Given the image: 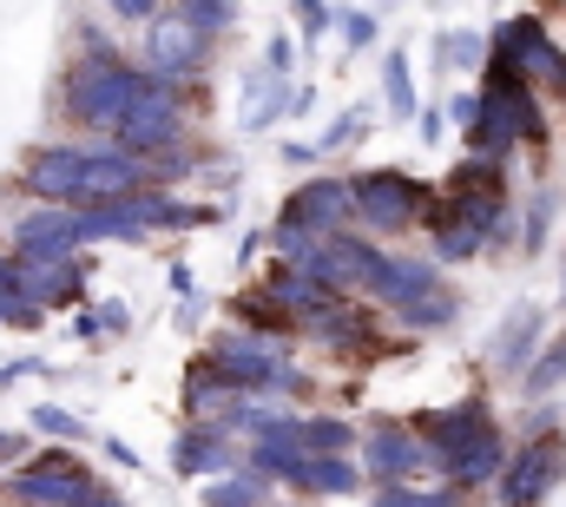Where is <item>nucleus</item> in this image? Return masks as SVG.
Instances as JSON below:
<instances>
[{"instance_id":"nucleus-45","label":"nucleus","mask_w":566,"mask_h":507,"mask_svg":"<svg viewBox=\"0 0 566 507\" xmlns=\"http://www.w3.org/2000/svg\"><path fill=\"white\" fill-rule=\"evenodd\" d=\"M283 165H290V172L316 165V145H310V138H283Z\"/></svg>"},{"instance_id":"nucleus-44","label":"nucleus","mask_w":566,"mask_h":507,"mask_svg":"<svg viewBox=\"0 0 566 507\" xmlns=\"http://www.w3.org/2000/svg\"><path fill=\"white\" fill-rule=\"evenodd\" d=\"M264 251H271V225H264V231H244V238H238V263H258Z\"/></svg>"},{"instance_id":"nucleus-6","label":"nucleus","mask_w":566,"mask_h":507,"mask_svg":"<svg viewBox=\"0 0 566 507\" xmlns=\"http://www.w3.org/2000/svg\"><path fill=\"white\" fill-rule=\"evenodd\" d=\"M494 53L514 60V73L534 86V93H566V46L547 33V13H507L494 33H488Z\"/></svg>"},{"instance_id":"nucleus-26","label":"nucleus","mask_w":566,"mask_h":507,"mask_svg":"<svg viewBox=\"0 0 566 507\" xmlns=\"http://www.w3.org/2000/svg\"><path fill=\"white\" fill-rule=\"evenodd\" d=\"M296 442H303V455H356L363 428L349 415H303L296 422Z\"/></svg>"},{"instance_id":"nucleus-22","label":"nucleus","mask_w":566,"mask_h":507,"mask_svg":"<svg viewBox=\"0 0 566 507\" xmlns=\"http://www.w3.org/2000/svg\"><path fill=\"white\" fill-rule=\"evenodd\" d=\"M80 297H86L80 257H73V263H20V303H33L40 317L60 310V303H80Z\"/></svg>"},{"instance_id":"nucleus-53","label":"nucleus","mask_w":566,"mask_h":507,"mask_svg":"<svg viewBox=\"0 0 566 507\" xmlns=\"http://www.w3.org/2000/svg\"><path fill=\"white\" fill-rule=\"evenodd\" d=\"M554 7H566V0H554Z\"/></svg>"},{"instance_id":"nucleus-43","label":"nucleus","mask_w":566,"mask_h":507,"mask_svg":"<svg viewBox=\"0 0 566 507\" xmlns=\"http://www.w3.org/2000/svg\"><path fill=\"white\" fill-rule=\"evenodd\" d=\"M119 20H133V27H145V20H158V0H106Z\"/></svg>"},{"instance_id":"nucleus-51","label":"nucleus","mask_w":566,"mask_h":507,"mask_svg":"<svg viewBox=\"0 0 566 507\" xmlns=\"http://www.w3.org/2000/svg\"><path fill=\"white\" fill-rule=\"evenodd\" d=\"M171 290H178V297H198V283H191V270H185V263H171Z\"/></svg>"},{"instance_id":"nucleus-7","label":"nucleus","mask_w":566,"mask_h":507,"mask_svg":"<svg viewBox=\"0 0 566 507\" xmlns=\"http://www.w3.org/2000/svg\"><path fill=\"white\" fill-rule=\"evenodd\" d=\"M205 66H211V40L171 7H158V20H145V60H139V73H151V80H165V86H198L205 80Z\"/></svg>"},{"instance_id":"nucleus-17","label":"nucleus","mask_w":566,"mask_h":507,"mask_svg":"<svg viewBox=\"0 0 566 507\" xmlns=\"http://www.w3.org/2000/svg\"><path fill=\"white\" fill-rule=\"evenodd\" d=\"M178 408H185V422H211V428H231V415L244 408V389L224 376L218 363L191 356V363H185V389H178Z\"/></svg>"},{"instance_id":"nucleus-23","label":"nucleus","mask_w":566,"mask_h":507,"mask_svg":"<svg viewBox=\"0 0 566 507\" xmlns=\"http://www.w3.org/2000/svg\"><path fill=\"white\" fill-rule=\"evenodd\" d=\"M363 488L369 482H363V462L356 455H310L303 462V482H296V495H310V501H349Z\"/></svg>"},{"instance_id":"nucleus-40","label":"nucleus","mask_w":566,"mask_h":507,"mask_svg":"<svg viewBox=\"0 0 566 507\" xmlns=\"http://www.w3.org/2000/svg\"><path fill=\"white\" fill-rule=\"evenodd\" d=\"M27 455H33V442H27L20 428H0V468H20Z\"/></svg>"},{"instance_id":"nucleus-34","label":"nucleus","mask_w":566,"mask_h":507,"mask_svg":"<svg viewBox=\"0 0 566 507\" xmlns=\"http://www.w3.org/2000/svg\"><path fill=\"white\" fill-rule=\"evenodd\" d=\"M178 13H185L205 40H218V33L238 27V0H178Z\"/></svg>"},{"instance_id":"nucleus-36","label":"nucleus","mask_w":566,"mask_h":507,"mask_svg":"<svg viewBox=\"0 0 566 507\" xmlns=\"http://www.w3.org/2000/svg\"><path fill=\"white\" fill-rule=\"evenodd\" d=\"M27 428H33V435H53V442H80V435H86V422H80L73 408H60V402H40V408L27 415Z\"/></svg>"},{"instance_id":"nucleus-31","label":"nucleus","mask_w":566,"mask_h":507,"mask_svg":"<svg viewBox=\"0 0 566 507\" xmlns=\"http://www.w3.org/2000/svg\"><path fill=\"white\" fill-rule=\"evenodd\" d=\"M369 501L376 507H468V495L448 488V482H396V488H369Z\"/></svg>"},{"instance_id":"nucleus-27","label":"nucleus","mask_w":566,"mask_h":507,"mask_svg":"<svg viewBox=\"0 0 566 507\" xmlns=\"http://www.w3.org/2000/svg\"><path fill=\"white\" fill-rule=\"evenodd\" d=\"M454 317H461V290H454V283H441L434 297L409 303V310H396V323H402L409 337H441V330H454Z\"/></svg>"},{"instance_id":"nucleus-28","label":"nucleus","mask_w":566,"mask_h":507,"mask_svg":"<svg viewBox=\"0 0 566 507\" xmlns=\"http://www.w3.org/2000/svg\"><path fill=\"white\" fill-rule=\"evenodd\" d=\"M271 501H277V488L258 482V475H244V468L205 482V495H198V507H271Z\"/></svg>"},{"instance_id":"nucleus-13","label":"nucleus","mask_w":566,"mask_h":507,"mask_svg":"<svg viewBox=\"0 0 566 507\" xmlns=\"http://www.w3.org/2000/svg\"><path fill=\"white\" fill-rule=\"evenodd\" d=\"M514 86H521V80H507V86H481V93H474V126L461 132V138H468V158L507 165V158L521 152V120H514Z\"/></svg>"},{"instance_id":"nucleus-48","label":"nucleus","mask_w":566,"mask_h":507,"mask_svg":"<svg viewBox=\"0 0 566 507\" xmlns=\"http://www.w3.org/2000/svg\"><path fill=\"white\" fill-rule=\"evenodd\" d=\"M73 337H80V343H106V337H99V317H93V310H80V317H73Z\"/></svg>"},{"instance_id":"nucleus-4","label":"nucleus","mask_w":566,"mask_h":507,"mask_svg":"<svg viewBox=\"0 0 566 507\" xmlns=\"http://www.w3.org/2000/svg\"><path fill=\"white\" fill-rule=\"evenodd\" d=\"M560 488H566V428L521 435L507 448V468L494 475V501L501 507H547Z\"/></svg>"},{"instance_id":"nucleus-5","label":"nucleus","mask_w":566,"mask_h":507,"mask_svg":"<svg viewBox=\"0 0 566 507\" xmlns=\"http://www.w3.org/2000/svg\"><path fill=\"white\" fill-rule=\"evenodd\" d=\"M409 428H416V442L428 448V475H441V462L468 455V448H474L481 435H494L501 422H494L488 395H454V402L416 408V415H409Z\"/></svg>"},{"instance_id":"nucleus-35","label":"nucleus","mask_w":566,"mask_h":507,"mask_svg":"<svg viewBox=\"0 0 566 507\" xmlns=\"http://www.w3.org/2000/svg\"><path fill=\"white\" fill-rule=\"evenodd\" d=\"M290 20H296V40L316 53V40L323 33H336V7L329 0H290Z\"/></svg>"},{"instance_id":"nucleus-19","label":"nucleus","mask_w":566,"mask_h":507,"mask_svg":"<svg viewBox=\"0 0 566 507\" xmlns=\"http://www.w3.org/2000/svg\"><path fill=\"white\" fill-rule=\"evenodd\" d=\"M541 343H547V310H541V303H514V310L501 317L494 343H488V363H494V376L521 382V370L541 356Z\"/></svg>"},{"instance_id":"nucleus-55","label":"nucleus","mask_w":566,"mask_h":507,"mask_svg":"<svg viewBox=\"0 0 566 507\" xmlns=\"http://www.w3.org/2000/svg\"><path fill=\"white\" fill-rule=\"evenodd\" d=\"M560 100H566V93H560Z\"/></svg>"},{"instance_id":"nucleus-46","label":"nucleus","mask_w":566,"mask_h":507,"mask_svg":"<svg viewBox=\"0 0 566 507\" xmlns=\"http://www.w3.org/2000/svg\"><path fill=\"white\" fill-rule=\"evenodd\" d=\"M80 53H119L106 27H80Z\"/></svg>"},{"instance_id":"nucleus-52","label":"nucleus","mask_w":566,"mask_h":507,"mask_svg":"<svg viewBox=\"0 0 566 507\" xmlns=\"http://www.w3.org/2000/svg\"><path fill=\"white\" fill-rule=\"evenodd\" d=\"M560 303H566V277H560Z\"/></svg>"},{"instance_id":"nucleus-10","label":"nucleus","mask_w":566,"mask_h":507,"mask_svg":"<svg viewBox=\"0 0 566 507\" xmlns=\"http://www.w3.org/2000/svg\"><path fill=\"white\" fill-rule=\"evenodd\" d=\"M80 251L86 245H80V211L73 205H33L7 231V257L13 263H73Z\"/></svg>"},{"instance_id":"nucleus-38","label":"nucleus","mask_w":566,"mask_h":507,"mask_svg":"<svg viewBox=\"0 0 566 507\" xmlns=\"http://www.w3.org/2000/svg\"><path fill=\"white\" fill-rule=\"evenodd\" d=\"M264 66L283 73V80L296 73V40H290V33H271V40H264Z\"/></svg>"},{"instance_id":"nucleus-39","label":"nucleus","mask_w":566,"mask_h":507,"mask_svg":"<svg viewBox=\"0 0 566 507\" xmlns=\"http://www.w3.org/2000/svg\"><path fill=\"white\" fill-rule=\"evenodd\" d=\"M93 317H99V337H106V343H113V337H126V330H133V310H126V303H119V297H113V303H99V310H93Z\"/></svg>"},{"instance_id":"nucleus-21","label":"nucleus","mask_w":566,"mask_h":507,"mask_svg":"<svg viewBox=\"0 0 566 507\" xmlns=\"http://www.w3.org/2000/svg\"><path fill=\"white\" fill-rule=\"evenodd\" d=\"M290 80L271 73V66H251L244 80H238V126L244 132H271L277 120H290Z\"/></svg>"},{"instance_id":"nucleus-3","label":"nucleus","mask_w":566,"mask_h":507,"mask_svg":"<svg viewBox=\"0 0 566 507\" xmlns=\"http://www.w3.org/2000/svg\"><path fill=\"white\" fill-rule=\"evenodd\" d=\"M113 145L133 152V158H158V152L191 145V100H185V86H165V80L145 73L133 106H126V120L113 126Z\"/></svg>"},{"instance_id":"nucleus-47","label":"nucleus","mask_w":566,"mask_h":507,"mask_svg":"<svg viewBox=\"0 0 566 507\" xmlns=\"http://www.w3.org/2000/svg\"><path fill=\"white\" fill-rule=\"evenodd\" d=\"M66 507H126V495H113V488H106V482H99V488H93V495H80V501H66Z\"/></svg>"},{"instance_id":"nucleus-30","label":"nucleus","mask_w":566,"mask_h":507,"mask_svg":"<svg viewBox=\"0 0 566 507\" xmlns=\"http://www.w3.org/2000/svg\"><path fill=\"white\" fill-rule=\"evenodd\" d=\"M369 132H376V106L363 100V106H343V113L316 132L310 145H316V158H336V152H349V145H356V138H369Z\"/></svg>"},{"instance_id":"nucleus-32","label":"nucleus","mask_w":566,"mask_h":507,"mask_svg":"<svg viewBox=\"0 0 566 507\" xmlns=\"http://www.w3.org/2000/svg\"><path fill=\"white\" fill-rule=\"evenodd\" d=\"M554 211H560V185H541L521 211V257H541L554 238Z\"/></svg>"},{"instance_id":"nucleus-20","label":"nucleus","mask_w":566,"mask_h":507,"mask_svg":"<svg viewBox=\"0 0 566 507\" xmlns=\"http://www.w3.org/2000/svg\"><path fill=\"white\" fill-rule=\"evenodd\" d=\"M133 192H151V165L119 152L113 138L86 145V205H106V198H133Z\"/></svg>"},{"instance_id":"nucleus-37","label":"nucleus","mask_w":566,"mask_h":507,"mask_svg":"<svg viewBox=\"0 0 566 507\" xmlns=\"http://www.w3.org/2000/svg\"><path fill=\"white\" fill-rule=\"evenodd\" d=\"M323 238L316 231H303V225H283V218H271V251H277V263H303V257L316 251Z\"/></svg>"},{"instance_id":"nucleus-9","label":"nucleus","mask_w":566,"mask_h":507,"mask_svg":"<svg viewBox=\"0 0 566 507\" xmlns=\"http://www.w3.org/2000/svg\"><path fill=\"white\" fill-rule=\"evenodd\" d=\"M93 468L73 455V448H46V455H27L13 475H7V495L20 507H66L80 495H93Z\"/></svg>"},{"instance_id":"nucleus-15","label":"nucleus","mask_w":566,"mask_h":507,"mask_svg":"<svg viewBox=\"0 0 566 507\" xmlns=\"http://www.w3.org/2000/svg\"><path fill=\"white\" fill-rule=\"evenodd\" d=\"M238 462H244L238 435H224V428H211V422H185L178 442H171V475H185V482H218V475H231Z\"/></svg>"},{"instance_id":"nucleus-12","label":"nucleus","mask_w":566,"mask_h":507,"mask_svg":"<svg viewBox=\"0 0 566 507\" xmlns=\"http://www.w3.org/2000/svg\"><path fill=\"white\" fill-rule=\"evenodd\" d=\"M277 218H283V225H303V231H316V238H329V231H356L349 172H323V178H303V185H290V198H283Z\"/></svg>"},{"instance_id":"nucleus-24","label":"nucleus","mask_w":566,"mask_h":507,"mask_svg":"<svg viewBox=\"0 0 566 507\" xmlns=\"http://www.w3.org/2000/svg\"><path fill=\"white\" fill-rule=\"evenodd\" d=\"M382 106H389V120H402V126H416V113H422L416 53H409V46H389V53H382Z\"/></svg>"},{"instance_id":"nucleus-11","label":"nucleus","mask_w":566,"mask_h":507,"mask_svg":"<svg viewBox=\"0 0 566 507\" xmlns=\"http://www.w3.org/2000/svg\"><path fill=\"white\" fill-rule=\"evenodd\" d=\"M20 192L33 205H86V145L60 138V145H33L20 165Z\"/></svg>"},{"instance_id":"nucleus-56","label":"nucleus","mask_w":566,"mask_h":507,"mask_svg":"<svg viewBox=\"0 0 566 507\" xmlns=\"http://www.w3.org/2000/svg\"><path fill=\"white\" fill-rule=\"evenodd\" d=\"M369 507H376V501H369Z\"/></svg>"},{"instance_id":"nucleus-1","label":"nucleus","mask_w":566,"mask_h":507,"mask_svg":"<svg viewBox=\"0 0 566 507\" xmlns=\"http://www.w3.org/2000/svg\"><path fill=\"white\" fill-rule=\"evenodd\" d=\"M139 60L126 53H73L66 80H60V120L93 138H113V126L126 120L133 93H139Z\"/></svg>"},{"instance_id":"nucleus-14","label":"nucleus","mask_w":566,"mask_h":507,"mask_svg":"<svg viewBox=\"0 0 566 507\" xmlns=\"http://www.w3.org/2000/svg\"><path fill=\"white\" fill-rule=\"evenodd\" d=\"M296 422H303V408H290V415H277L264 435H251L244 442V475H258V482H271V488H296L303 482V442H296Z\"/></svg>"},{"instance_id":"nucleus-49","label":"nucleus","mask_w":566,"mask_h":507,"mask_svg":"<svg viewBox=\"0 0 566 507\" xmlns=\"http://www.w3.org/2000/svg\"><path fill=\"white\" fill-rule=\"evenodd\" d=\"M0 297H20V263L0 251Z\"/></svg>"},{"instance_id":"nucleus-18","label":"nucleus","mask_w":566,"mask_h":507,"mask_svg":"<svg viewBox=\"0 0 566 507\" xmlns=\"http://www.w3.org/2000/svg\"><path fill=\"white\" fill-rule=\"evenodd\" d=\"M441 283H448V270H441V263H434L428 251L416 257V251H396V245H389V263H382V283H376V297H369V303H376L382 317H396V310H409V303H422V297H434Z\"/></svg>"},{"instance_id":"nucleus-54","label":"nucleus","mask_w":566,"mask_h":507,"mask_svg":"<svg viewBox=\"0 0 566 507\" xmlns=\"http://www.w3.org/2000/svg\"><path fill=\"white\" fill-rule=\"evenodd\" d=\"M271 507H283V501H271Z\"/></svg>"},{"instance_id":"nucleus-2","label":"nucleus","mask_w":566,"mask_h":507,"mask_svg":"<svg viewBox=\"0 0 566 507\" xmlns=\"http://www.w3.org/2000/svg\"><path fill=\"white\" fill-rule=\"evenodd\" d=\"M428 178H416L409 165H363L349 172V205H356V231L376 245H402L409 231H422L428 211Z\"/></svg>"},{"instance_id":"nucleus-29","label":"nucleus","mask_w":566,"mask_h":507,"mask_svg":"<svg viewBox=\"0 0 566 507\" xmlns=\"http://www.w3.org/2000/svg\"><path fill=\"white\" fill-rule=\"evenodd\" d=\"M488 60V33L474 27H441L434 33V73H474Z\"/></svg>"},{"instance_id":"nucleus-25","label":"nucleus","mask_w":566,"mask_h":507,"mask_svg":"<svg viewBox=\"0 0 566 507\" xmlns=\"http://www.w3.org/2000/svg\"><path fill=\"white\" fill-rule=\"evenodd\" d=\"M560 389H566V330H554V337L541 343V356L521 370V395H527V402H554Z\"/></svg>"},{"instance_id":"nucleus-50","label":"nucleus","mask_w":566,"mask_h":507,"mask_svg":"<svg viewBox=\"0 0 566 507\" xmlns=\"http://www.w3.org/2000/svg\"><path fill=\"white\" fill-rule=\"evenodd\" d=\"M106 455H113V462H119V468H139V455H133V448H126V442H119V435H106Z\"/></svg>"},{"instance_id":"nucleus-42","label":"nucleus","mask_w":566,"mask_h":507,"mask_svg":"<svg viewBox=\"0 0 566 507\" xmlns=\"http://www.w3.org/2000/svg\"><path fill=\"white\" fill-rule=\"evenodd\" d=\"M416 126H422V145H441V138H448V113H441V106H422Z\"/></svg>"},{"instance_id":"nucleus-33","label":"nucleus","mask_w":566,"mask_h":507,"mask_svg":"<svg viewBox=\"0 0 566 507\" xmlns=\"http://www.w3.org/2000/svg\"><path fill=\"white\" fill-rule=\"evenodd\" d=\"M336 40H343V53H369L382 40V20L369 7H336Z\"/></svg>"},{"instance_id":"nucleus-41","label":"nucleus","mask_w":566,"mask_h":507,"mask_svg":"<svg viewBox=\"0 0 566 507\" xmlns=\"http://www.w3.org/2000/svg\"><path fill=\"white\" fill-rule=\"evenodd\" d=\"M547 428H560V408H554V402H541V408L521 415V435H547Z\"/></svg>"},{"instance_id":"nucleus-16","label":"nucleus","mask_w":566,"mask_h":507,"mask_svg":"<svg viewBox=\"0 0 566 507\" xmlns=\"http://www.w3.org/2000/svg\"><path fill=\"white\" fill-rule=\"evenodd\" d=\"M369 337H376V310H363V297H329L296 323V343L310 350H363Z\"/></svg>"},{"instance_id":"nucleus-8","label":"nucleus","mask_w":566,"mask_h":507,"mask_svg":"<svg viewBox=\"0 0 566 507\" xmlns=\"http://www.w3.org/2000/svg\"><path fill=\"white\" fill-rule=\"evenodd\" d=\"M356 462H363V482L369 488H396V482H428V448L416 442L409 415H376L356 442Z\"/></svg>"}]
</instances>
